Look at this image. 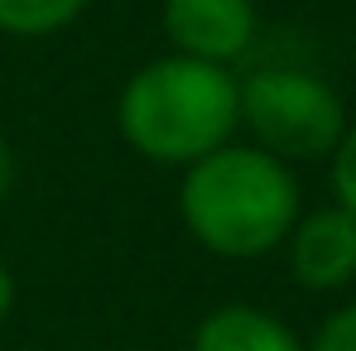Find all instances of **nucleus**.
Instances as JSON below:
<instances>
[{"instance_id": "20e7f679", "label": "nucleus", "mask_w": 356, "mask_h": 351, "mask_svg": "<svg viewBox=\"0 0 356 351\" xmlns=\"http://www.w3.org/2000/svg\"><path fill=\"white\" fill-rule=\"evenodd\" d=\"M164 19V39L174 44V54L202 63H236L260 29L255 0H164L159 10Z\"/></svg>"}, {"instance_id": "1a4fd4ad", "label": "nucleus", "mask_w": 356, "mask_h": 351, "mask_svg": "<svg viewBox=\"0 0 356 351\" xmlns=\"http://www.w3.org/2000/svg\"><path fill=\"white\" fill-rule=\"evenodd\" d=\"M308 351H356V298L342 303V308L318 327V337H313Z\"/></svg>"}, {"instance_id": "f03ea898", "label": "nucleus", "mask_w": 356, "mask_h": 351, "mask_svg": "<svg viewBox=\"0 0 356 351\" xmlns=\"http://www.w3.org/2000/svg\"><path fill=\"white\" fill-rule=\"evenodd\" d=\"M116 125L140 159L188 169L232 145L241 125V82L222 63L164 54L120 87Z\"/></svg>"}, {"instance_id": "9b49d317", "label": "nucleus", "mask_w": 356, "mask_h": 351, "mask_svg": "<svg viewBox=\"0 0 356 351\" xmlns=\"http://www.w3.org/2000/svg\"><path fill=\"white\" fill-rule=\"evenodd\" d=\"M10 178H15V154H10V145H5V135H0V197L10 193Z\"/></svg>"}, {"instance_id": "f257e3e1", "label": "nucleus", "mask_w": 356, "mask_h": 351, "mask_svg": "<svg viewBox=\"0 0 356 351\" xmlns=\"http://www.w3.org/2000/svg\"><path fill=\"white\" fill-rule=\"evenodd\" d=\"M303 212L298 178L255 145H222L188 164L178 183L183 231L222 260H260L280 250Z\"/></svg>"}, {"instance_id": "6e6552de", "label": "nucleus", "mask_w": 356, "mask_h": 351, "mask_svg": "<svg viewBox=\"0 0 356 351\" xmlns=\"http://www.w3.org/2000/svg\"><path fill=\"white\" fill-rule=\"evenodd\" d=\"M327 159H332V197H337L342 212L356 217V120H347V130H342V140Z\"/></svg>"}, {"instance_id": "0eeeda50", "label": "nucleus", "mask_w": 356, "mask_h": 351, "mask_svg": "<svg viewBox=\"0 0 356 351\" xmlns=\"http://www.w3.org/2000/svg\"><path fill=\"white\" fill-rule=\"evenodd\" d=\"M87 0H0V34L10 39H44L67 29Z\"/></svg>"}, {"instance_id": "9d476101", "label": "nucleus", "mask_w": 356, "mask_h": 351, "mask_svg": "<svg viewBox=\"0 0 356 351\" xmlns=\"http://www.w3.org/2000/svg\"><path fill=\"white\" fill-rule=\"evenodd\" d=\"M15 298H19V289H15V275H10V265L0 260V323L15 313Z\"/></svg>"}, {"instance_id": "7ed1b4c3", "label": "nucleus", "mask_w": 356, "mask_h": 351, "mask_svg": "<svg viewBox=\"0 0 356 351\" xmlns=\"http://www.w3.org/2000/svg\"><path fill=\"white\" fill-rule=\"evenodd\" d=\"M241 125L255 135V149L284 159H327L347 130V106L308 67H260L241 77Z\"/></svg>"}, {"instance_id": "423d86ee", "label": "nucleus", "mask_w": 356, "mask_h": 351, "mask_svg": "<svg viewBox=\"0 0 356 351\" xmlns=\"http://www.w3.org/2000/svg\"><path fill=\"white\" fill-rule=\"evenodd\" d=\"M193 351H308V347L298 342V332L284 318H275L255 303H222L197 323Z\"/></svg>"}, {"instance_id": "39448f33", "label": "nucleus", "mask_w": 356, "mask_h": 351, "mask_svg": "<svg viewBox=\"0 0 356 351\" xmlns=\"http://www.w3.org/2000/svg\"><path fill=\"white\" fill-rule=\"evenodd\" d=\"M289 275L313 293H337L356 279V217L332 207L298 212L294 231L284 240Z\"/></svg>"}]
</instances>
